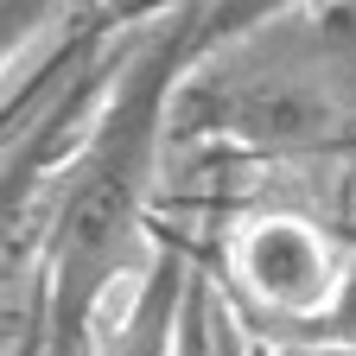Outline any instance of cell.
Instances as JSON below:
<instances>
[{
	"instance_id": "5",
	"label": "cell",
	"mask_w": 356,
	"mask_h": 356,
	"mask_svg": "<svg viewBox=\"0 0 356 356\" xmlns=\"http://www.w3.org/2000/svg\"><path fill=\"white\" fill-rule=\"evenodd\" d=\"M267 337V331H261ZM267 356H356V337H337V331H318V325H305V331H274L267 337Z\"/></svg>"
},
{
	"instance_id": "1",
	"label": "cell",
	"mask_w": 356,
	"mask_h": 356,
	"mask_svg": "<svg viewBox=\"0 0 356 356\" xmlns=\"http://www.w3.org/2000/svg\"><path fill=\"white\" fill-rule=\"evenodd\" d=\"M229 280L274 318L280 331L318 325L350 280V254L293 210L248 216L229 236Z\"/></svg>"
},
{
	"instance_id": "2",
	"label": "cell",
	"mask_w": 356,
	"mask_h": 356,
	"mask_svg": "<svg viewBox=\"0 0 356 356\" xmlns=\"http://www.w3.org/2000/svg\"><path fill=\"white\" fill-rule=\"evenodd\" d=\"M185 286L191 274L172 254L153 261L147 280L127 286V305L102 337V356H178V318H185Z\"/></svg>"
},
{
	"instance_id": "3",
	"label": "cell",
	"mask_w": 356,
	"mask_h": 356,
	"mask_svg": "<svg viewBox=\"0 0 356 356\" xmlns=\"http://www.w3.org/2000/svg\"><path fill=\"white\" fill-rule=\"evenodd\" d=\"M299 7H312V0H210V7H204V19H197V44L210 51V44H222V38H242V32L267 26V19H286V13H299Z\"/></svg>"
},
{
	"instance_id": "4",
	"label": "cell",
	"mask_w": 356,
	"mask_h": 356,
	"mask_svg": "<svg viewBox=\"0 0 356 356\" xmlns=\"http://www.w3.org/2000/svg\"><path fill=\"white\" fill-rule=\"evenodd\" d=\"M58 7H64V0H0V64L13 58L38 26H51Z\"/></svg>"
},
{
	"instance_id": "6",
	"label": "cell",
	"mask_w": 356,
	"mask_h": 356,
	"mask_svg": "<svg viewBox=\"0 0 356 356\" xmlns=\"http://www.w3.org/2000/svg\"><path fill=\"white\" fill-rule=\"evenodd\" d=\"M248 356H267V337L261 331H248Z\"/></svg>"
}]
</instances>
